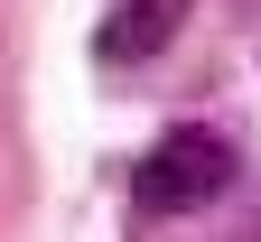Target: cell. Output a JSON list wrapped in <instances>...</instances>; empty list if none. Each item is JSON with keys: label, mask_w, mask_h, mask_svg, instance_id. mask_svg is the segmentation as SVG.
<instances>
[{"label": "cell", "mask_w": 261, "mask_h": 242, "mask_svg": "<svg viewBox=\"0 0 261 242\" xmlns=\"http://www.w3.org/2000/svg\"><path fill=\"white\" fill-rule=\"evenodd\" d=\"M130 186H140V214H196V205H215L233 186V140L205 130V121H177L168 140L140 158Z\"/></svg>", "instance_id": "6da1fadb"}, {"label": "cell", "mask_w": 261, "mask_h": 242, "mask_svg": "<svg viewBox=\"0 0 261 242\" xmlns=\"http://www.w3.org/2000/svg\"><path fill=\"white\" fill-rule=\"evenodd\" d=\"M177 19H187V0H112V19H103V65H140L177 38Z\"/></svg>", "instance_id": "7a4b0ae2"}, {"label": "cell", "mask_w": 261, "mask_h": 242, "mask_svg": "<svg viewBox=\"0 0 261 242\" xmlns=\"http://www.w3.org/2000/svg\"><path fill=\"white\" fill-rule=\"evenodd\" d=\"M233 242H261V205H252V224H243V233H233Z\"/></svg>", "instance_id": "3957f363"}]
</instances>
